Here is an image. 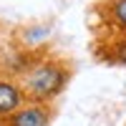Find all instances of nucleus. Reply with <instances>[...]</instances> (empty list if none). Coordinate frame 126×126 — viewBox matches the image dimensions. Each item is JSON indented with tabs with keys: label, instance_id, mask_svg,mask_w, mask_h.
<instances>
[{
	"label": "nucleus",
	"instance_id": "obj_1",
	"mask_svg": "<svg viewBox=\"0 0 126 126\" xmlns=\"http://www.w3.org/2000/svg\"><path fill=\"white\" fill-rule=\"evenodd\" d=\"M68 81H71V68L61 58H38L20 76V86L30 101L48 103L68 86Z\"/></svg>",
	"mask_w": 126,
	"mask_h": 126
},
{
	"label": "nucleus",
	"instance_id": "obj_2",
	"mask_svg": "<svg viewBox=\"0 0 126 126\" xmlns=\"http://www.w3.org/2000/svg\"><path fill=\"white\" fill-rule=\"evenodd\" d=\"M56 116V109L50 103H25L20 111H15L13 116L3 119V126H50Z\"/></svg>",
	"mask_w": 126,
	"mask_h": 126
},
{
	"label": "nucleus",
	"instance_id": "obj_3",
	"mask_svg": "<svg viewBox=\"0 0 126 126\" xmlns=\"http://www.w3.org/2000/svg\"><path fill=\"white\" fill-rule=\"evenodd\" d=\"M25 103H28V96H25L23 86H20V81H13L8 76L0 78V119L13 116Z\"/></svg>",
	"mask_w": 126,
	"mask_h": 126
},
{
	"label": "nucleus",
	"instance_id": "obj_4",
	"mask_svg": "<svg viewBox=\"0 0 126 126\" xmlns=\"http://www.w3.org/2000/svg\"><path fill=\"white\" fill-rule=\"evenodd\" d=\"M50 33H53V25H50V23H30V25H25V28L18 30V43H20L23 50L30 53V50L46 46L48 38H50Z\"/></svg>",
	"mask_w": 126,
	"mask_h": 126
},
{
	"label": "nucleus",
	"instance_id": "obj_5",
	"mask_svg": "<svg viewBox=\"0 0 126 126\" xmlns=\"http://www.w3.org/2000/svg\"><path fill=\"white\" fill-rule=\"evenodd\" d=\"M103 20L113 30H119L121 35H126V0H109Z\"/></svg>",
	"mask_w": 126,
	"mask_h": 126
},
{
	"label": "nucleus",
	"instance_id": "obj_6",
	"mask_svg": "<svg viewBox=\"0 0 126 126\" xmlns=\"http://www.w3.org/2000/svg\"><path fill=\"white\" fill-rule=\"evenodd\" d=\"M106 58H109L111 63H119V66H126V35H119V38H116V40L111 43V48H109Z\"/></svg>",
	"mask_w": 126,
	"mask_h": 126
}]
</instances>
